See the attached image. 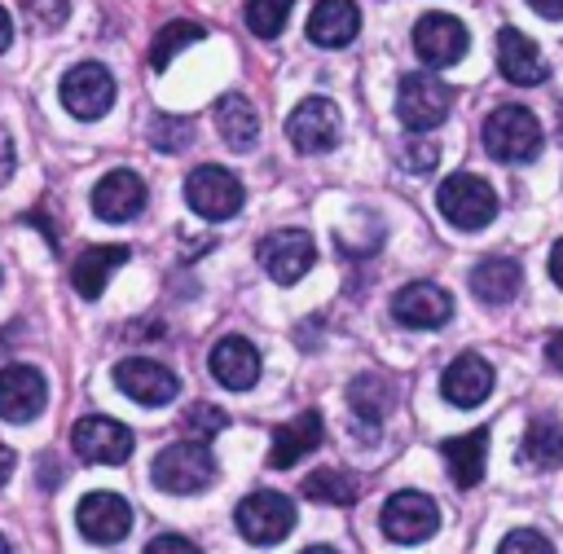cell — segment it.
Wrapping results in <instances>:
<instances>
[{"mask_svg": "<svg viewBox=\"0 0 563 554\" xmlns=\"http://www.w3.org/2000/svg\"><path fill=\"white\" fill-rule=\"evenodd\" d=\"M150 479H154L163 492H172V497H194V492H202V488L216 484V457H211V448L198 444V440H176V444H167V448L154 457Z\"/></svg>", "mask_w": 563, "mask_h": 554, "instance_id": "obj_1", "label": "cell"}, {"mask_svg": "<svg viewBox=\"0 0 563 554\" xmlns=\"http://www.w3.org/2000/svg\"><path fill=\"white\" fill-rule=\"evenodd\" d=\"M435 207H440V215H444L453 229L475 233V229H484V224L497 215V193H493V185H488L484 176H475V171H453V176L440 180Z\"/></svg>", "mask_w": 563, "mask_h": 554, "instance_id": "obj_2", "label": "cell"}, {"mask_svg": "<svg viewBox=\"0 0 563 554\" xmlns=\"http://www.w3.org/2000/svg\"><path fill=\"white\" fill-rule=\"evenodd\" d=\"M484 149L497 163H532L541 149V123L528 106H497L484 119Z\"/></svg>", "mask_w": 563, "mask_h": 554, "instance_id": "obj_3", "label": "cell"}, {"mask_svg": "<svg viewBox=\"0 0 563 554\" xmlns=\"http://www.w3.org/2000/svg\"><path fill=\"white\" fill-rule=\"evenodd\" d=\"M449 106H453V88H449L440 75L418 70V75H405V79H400L396 114H400V123H405L409 132L422 136V132L440 128V123L449 119Z\"/></svg>", "mask_w": 563, "mask_h": 554, "instance_id": "obj_4", "label": "cell"}, {"mask_svg": "<svg viewBox=\"0 0 563 554\" xmlns=\"http://www.w3.org/2000/svg\"><path fill=\"white\" fill-rule=\"evenodd\" d=\"M233 523L251 545H277L295 528V501L286 492H273V488L246 492L233 510Z\"/></svg>", "mask_w": 563, "mask_h": 554, "instance_id": "obj_5", "label": "cell"}, {"mask_svg": "<svg viewBox=\"0 0 563 554\" xmlns=\"http://www.w3.org/2000/svg\"><path fill=\"white\" fill-rule=\"evenodd\" d=\"M185 202L202 215V220H229L242 211L246 193H242V180L229 171V167H216V163H202L185 176Z\"/></svg>", "mask_w": 563, "mask_h": 554, "instance_id": "obj_6", "label": "cell"}, {"mask_svg": "<svg viewBox=\"0 0 563 554\" xmlns=\"http://www.w3.org/2000/svg\"><path fill=\"white\" fill-rule=\"evenodd\" d=\"M57 97L75 119H101L114 106V75L101 62H75L62 75Z\"/></svg>", "mask_w": 563, "mask_h": 554, "instance_id": "obj_7", "label": "cell"}, {"mask_svg": "<svg viewBox=\"0 0 563 554\" xmlns=\"http://www.w3.org/2000/svg\"><path fill=\"white\" fill-rule=\"evenodd\" d=\"M339 132H343V119H339V106L330 97H303L290 119H286V136L299 154H325L339 145Z\"/></svg>", "mask_w": 563, "mask_h": 554, "instance_id": "obj_8", "label": "cell"}, {"mask_svg": "<svg viewBox=\"0 0 563 554\" xmlns=\"http://www.w3.org/2000/svg\"><path fill=\"white\" fill-rule=\"evenodd\" d=\"M378 523H383L387 541L418 545V541H427V536L440 528V506H435L427 492L405 488V492H391V497H387V506H383Z\"/></svg>", "mask_w": 563, "mask_h": 554, "instance_id": "obj_9", "label": "cell"}, {"mask_svg": "<svg viewBox=\"0 0 563 554\" xmlns=\"http://www.w3.org/2000/svg\"><path fill=\"white\" fill-rule=\"evenodd\" d=\"M132 431L106 413H92V418H79L70 426V448L84 457V462H97V466H119L132 457Z\"/></svg>", "mask_w": 563, "mask_h": 554, "instance_id": "obj_10", "label": "cell"}, {"mask_svg": "<svg viewBox=\"0 0 563 554\" xmlns=\"http://www.w3.org/2000/svg\"><path fill=\"white\" fill-rule=\"evenodd\" d=\"M317 259V246L303 229H273L264 242H260V264L264 273L277 281V286H290L299 281Z\"/></svg>", "mask_w": 563, "mask_h": 554, "instance_id": "obj_11", "label": "cell"}, {"mask_svg": "<svg viewBox=\"0 0 563 554\" xmlns=\"http://www.w3.org/2000/svg\"><path fill=\"white\" fill-rule=\"evenodd\" d=\"M114 387H119L128 400L145 405V409L167 405V400H176V391H180L176 374H172L167 365L150 361V356H128V361H119V365H114Z\"/></svg>", "mask_w": 563, "mask_h": 554, "instance_id": "obj_12", "label": "cell"}, {"mask_svg": "<svg viewBox=\"0 0 563 554\" xmlns=\"http://www.w3.org/2000/svg\"><path fill=\"white\" fill-rule=\"evenodd\" d=\"M466 44H471V35H466V26L453 18V13H422L418 22H413V53L427 62V66H453V62H462V53H466Z\"/></svg>", "mask_w": 563, "mask_h": 554, "instance_id": "obj_13", "label": "cell"}, {"mask_svg": "<svg viewBox=\"0 0 563 554\" xmlns=\"http://www.w3.org/2000/svg\"><path fill=\"white\" fill-rule=\"evenodd\" d=\"M391 317L409 330H440L453 317V295L435 281H409L391 295Z\"/></svg>", "mask_w": 563, "mask_h": 554, "instance_id": "obj_14", "label": "cell"}, {"mask_svg": "<svg viewBox=\"0 0 563 554\" xmlns=\"http://www.w3.org/2000/svg\"><path fill=\"white\" fill-rule=\"evenodd\" d=\"M48 405V383L35 365H4L0 369V418L4 422H31Z\"/></svg>", "mask_w": 563, "mask_h": 554, "instance_id": "obj_15", "label": "cell"}, {"mask_svg": "<svg viewBox=\"0 0 563 554\" xmlns=\"http://www.w3.org/2000/svg\"><path fill=\"white\" fill-rule=\"evenodd\" d=\"M75 523H79V532L88 536V541H97V545H114V541H123L128 536V528H132V506L119 497V492H88L79 506H75Z\"/></svg>", "mask_w": 563, "mask_h": 554, "instance_id": "obj_16", "label": "cell"}, {"mask_svg": "<svg viewBox=\"0 0 563 554\" xmlns=\"http://www.w3.org/2000/svg\"><path fill=\"white\" fill-rule=\"evenodd\" d=\"M92 211H97L101 220H110V224H123V220L141 215V211H145V180H141L136 171H128V167L106 171V176L92 185Z\"/></svg>", "mask_w": 563, "mask_h": 554, "instance_id": "obj_17", "label": "cell"}, {"mask_svg": "<svg viewBox=\"0 0 563 554\" xmlns=\"http://www.w3.org/2000/svg\"><path fill=\"white\" fill-rule=\"evenodd\" d=\"M488 391H493V365H488L484 356H475V352L453 356L449 369L440 374V396H444L449 405H457V409L484 405Z\"/></svg>", "mask_w": 563, "mask_h": 554, "instance_id": "obj_18", "label": "cell"}, {"mask_svg": "<svg viewBox=\"0 0 563 554\" xmlns=\"http://www.w3.org/2000/svg\"><path fill=\"white\" fill-rule=\"evenodd\" d=\"M497 70L510 84H519V88H537V84L550 79V66H545L541 48L523 31H515V26H501L497 31Z\"/></svg>", "mask_w": 563, "mask_h": 554, "instance_id": "obj_19", "label": "cell"}, {"mask_svg": "<svg viewBox=\"0 0 563 554\" xmlns=\"http://www.w3.org/2000/svg\"><path fill=\"white\" fill-rule=\"evenodd\" d=\"M207 365H211V378H216L220 387H229V391H246V387H255V378H260V352H255V343L242 339V334H224V339L211 347Z\"/></svg>", "mask_w": 563, "mask_h": 554, "instance_id": "obj_20", "label": "cell"}, {"mask_svg": "<svg viewBox=\"0 0 563 554\" xmlns=\"http://www.w3.org/2000/svg\"><path fill=\"white\" fill-rule=\"evenodd\" d=\"M325 440V426H321V413L317 409H303L299 418H290V422H282L277 431H273V448H268V466L273 470H286V466H295L299 457H308V453H317V444Z\"/></svg>", "mask_w": 563, "mask_h": 554, "instance_id": "obj_21", "label": "cell"}, {"mask_svg": "<svg viewBox=\"0 0 563 554\" xmlns=\"http://www.w3.org/2000/svg\"><path fill=\"white\" fill-rule=\"evenodd\" d=\"M361 31V9L356 0H317L308 13V40L321 48H343Z\"/></svg>", "mask_w": 563, "mask_h": 554, "instance_id": "obj_22", "label": "cell"}, {"mask_svg": "<svg viewBox=\"0 0 563 554\" xmlns=\"http://www.w3.org/2000/svg\"><path fill=\"white\" fill-rule=\"evenodd\" d=\"M128 259H132V251H128V246H119V242L88 246V251L70 264V286H75L84 299H97V295L106 290V281L114 277V268H123Z\"/></svg>", "mask_w": 563, "mask_h": 554, "instance_id": "obj_23", "label": "cell"}, {"mask_svg": "<svg viewBox=\"0 0 563 554\" xmlns=\"http://www.w3.org/2000/svg\"><path fill=\"white\" fill-rule=\"evenodd\" d=\"M440 457L453 475L457 488H475L484 479V462H488V431H466V435H449L440 440Z\"/></svg>", "mask_w": 563, "mask_h": 554, "instance_id": "obj_24", "label": "cell"}, {"mask_svg": "<svg viewBox=\"0 0 563 554\" xmlns=\"http://www.w3.org/2000/svg\"><path fill=\"white\" fill-rule=\"evenodd\" d=\"M519 281H523V273H519V264H515L510 255H488V259H479V264L471 268V290H475V299H484L488 308L510 303V299L519 295Z\"/></svg>", "mask_w": 563, "mask_h": 554, "instance_id": "obj_25", "label": "cell"}, {"mask_svg": "<svg viewBox=\"0 0 563 554\" xmlns=\"http://www.w3.org/2000/svg\"><path fill=\"white\" fill-rule=\"evenodd\" d=\"M216 128L229 141V149H251L260 141V114L242 92H224L216 101Z\"/></svg>", "mask_w": 563, "mask_h": 554, "instance_id": "obj_26", "label": "cell"}, {"mask_svg": "<svg viewBox=\"0 0 563 554\" xmlns=\"http://www.w3.org/2000/svg\"><path fill=\"white\" fill-rule=\"evenodd\" d=\"M347 405H352V413H356L361 422H369V431H374V426L391 413L396 387H391L383 374H356L352 387H347Z\"/></svg>", "mask_w": 563, "mask_h": 554, "instance_id": "obj_27", "label": "cell"}, {"mask_svg": "<svg viewBox=\"0 0 563 554\" xmlns=\"http://www.w3.org/2000/svg\"><path fill=\"white\" fill-rule=\"evenodd\" d=\"M519 462L532 470H554L563 462V426L554 418H532L519 444Z\"/></svg>", "mask_w": 563, "mask_h": 554, "instance_id": "obj_28", "label": "cell"}, {"mask_svg": "<svg viewBox=\"0 0 563 554\" xmlns=\"http://www.w3.org/2000/svg\"><path fill=\"white\" fill-rule=\"evenodd\" d=\"M299 492L308 501H325V506H352L361 497V479L352 470H339V466H321L312 475H303Z\"/></svg>", "mask_w": 563, "mask_h": 554, "instance_id": "obj_29", "label": "cell"}, {"mask_svg": "<svg viewBox=\"0 0 563 554\" xmlns=\"http://www.w3.org/2000/svg\"><path fill=\"white\" fill-rule=\"evenodd\" d=\"M202 35H207V31H202V22H189V18H176V22H167V26L154 35V44H150V66H154V70L172 66V57H176L180 48L198 44Z\"/></svg>", "mask_w": 563, "mask_h": 554, "instance_id": "obj_30", "label": "cell"}, {"mask_svg": "<svg viewBox=\"0 0 563 554\" xmlns=\"http://www.w3.org/2000/svg\"><path fill=\"white\" fill-rule=\"evenodd\" d=\"M290 9H295V0H246V26H251V35L277 40L282 26H286V18H290Z\"/></svg>", "mask_w": 563, "mask_h": 554, "instance_id": "obj_31", "label": "cell"}, {"mask_svg": "<svg viewBox=\"0 0 563 554\" xmlns=\"http://www.w3.org/2000/svg\"><path fill=\"white\" fill-rule=\"evenodd\" d=\"M180 426H185V435H189V440L207 444L211 435H220V431L229 426V413H224L220 405H207V400H198V405H189V409L180 413Z\"/></svg>", "mask_w": 563, "mask_h": 554, "instance_id": "obj_32", "label": "cell"}, {"mask_svg": "<svg viewBox=\"0 0 563 554\" xmlns=\"http://www.w3.org/2000/svg\"><path fill=\"white\" fill-rule=\"evenodd\" d=\"M150 141H154V149L176 154V149H185V145L194 141V119H180V114H158V119L150 123Z\"/></svg>", "mask_w": 563, "mask_h": 554, "instance_id": "obj_33", "label": "cell"}, {"mask_svg": "<svg viewBox=\"0 0 563 554\" xmlns=\"http://www.w3.org/2000/svg\"><path fill=\"white\" fill-rule=\"evenodd\" d=\"M497 554H554V545L541 532H532V528H515V532L501 536Z\"/></svg>", "mask_w": 563, "mask_h": 554, "instance_id": "obj_34", "label": "cell"}, {"mask_svg": "<svg viewBox=\"0 0 563 554\" xmlns=\"http://www.w3.org/2000/svg\"><path fill=\"white\" fill-rule=\"evenodd\" d=\"M435 158H440V145H435V141H427V136H418V141H409V145L400 149V163H405L409 171H431V167H435Z\"/></svg>", "mask_w": 563, "mask_h": 554, "instance_id": "obj_35", "label": "cell"}, {"mask_svg": "<svg viewBox=\"0 0 563 554\" xmlns=\"http://www.w3.org/2000/svg\"><path fill=\"white\" fill-rule=\"evenodd\" d=\"M26 18L40 31H53V26L66 22V0H26Z\"/></svg>", "mask_w": 563, "mask_h": 554, "instance_id": "obj_36", "label": "cell"}, {"mask_svg": "<svg viewBox=\"0 0 563 554\" xmlns=\"http://www.w3.org/2000/svg\"><path fill=\"white\" fill-rule=\"evenodd\" d=\"M145 554H202L194 541H185V536H176V532H163V536H154L150 545H145Z\"/></svg>", "mask_w": 563, "mask_h": 554, "instance_id": "obj_37", "label": "cell"}, {"mask_svg": "<svg viewBox=\"0 0 563 554\" xmlns=\"http://www.w3.org/2000/svg\"><path fill=\"white\" fill-rule=\"evenodd\" d=\"M13 167H18V149H13V136L0 128V185L13 176Z\"/></svg>", "mask_w": 563, "mask_h": 554, "instance_id": "obj_38", "label": "cell"}, {"mask_svg": "<svg viewBox=\"0 0 563 554\" xmlns=\"http://www.w3.org/2000/svg\"><path fill=\"white\" fill-rule=\"evenodd\" d=\"M545 365H550V369H563V330H554V334L545 339Z\"/></svg>", "mask_w": 563, "mask_h": 554, "instance_id": "obj_39", "label": "cell"}, {"mask_svg": "<svg viewBox=\"0 0 563 554\" xmlns=\"http://www.w3.org/2000/svg\"><path fill=\"white\" fill-rule=\"evenodd\" d=\"M528 4H532L541 18H550V22H559V18H563V0H528Z\"/></svg>", "mask_w": 563, "mask_h": 554, "instance_id": "obj_40", "label": "cell"}, {"mask_svg": "<svg viewBox=\"0 0 563 554\" xmlns=\"http://www.w3.org/2000/svg\"><path fill=\"white\" fill-rule=\"evenodd\" d=\"M13 466H18V457H13V448H9V444H0V488L9 484V475H13Z\"/></svg>", "mask_w": 563, "mask_h": 554, "instance_id": "obj_41", "label": "cell"}, {"mask_svg": "<svg viewBox=\"0 0 563 554\" xmlns=\"http://www.w3.org/2000/svg\"><path fill=\"white\" fill-rule=\"evenodd\" d=\"M550 277H554V286H563V237L550 251Z\"/></svg>", "mask_w": 563, "mask_h": 554, "instance_id": "obj_42", "label": "cell"}, {"mask_svg": "<svg viewBox=\"0 0 563 554\" xmlns=\"http://www.w3.org/2000/svg\"><path fill=\"white\" fill-rule=\"evenodd\" d=\"M13 44V18H9V9L0 4V53Z\"/></svg>", "mask_w": 563, "mask_h": 554, "instance_id": "obj_43", "label": "cell"}, {"mask_svg": "<svg viewBox=\"0 0 563 554\" xmlns=\"http://www.w3.org/2000/svg\"><path fill=\"white\" fill-rule=\"evenodd\" d=\"M303 554H334L330 545H312V550H303Z\"/></svg>", "mask_w": 563, "mask_h": 554, "instance_id": "obj_44", "label": "cell"}, {"mask_svg": "<svg viewBox=\"0 0 563 554\" xmlns=\"http://www.w3.org/2000/svg\"><path fill=\"white\" fill-rule=\"evenodd\" d=\"M0 554H9V541H4V532H0Z\"/></svg>", "mask_w": 563, "mask_h": 554, "instance_id": "obj_45", "label": "cell"}, {"mask_svg": "<svg viewBox=\"0 0 563 554\" xmlns=\"http://www.w3.org/2000/svg\"><path fill=\"white\" fill-rule=\"evenodd\" d=\"M559 119H563V110H559ZM559 136H563V128H559Z\"/></svg>", "mask_w": 563, "mask_h": 554, "instance_id": "obj_46", "label": "cell"}]
</instances>
